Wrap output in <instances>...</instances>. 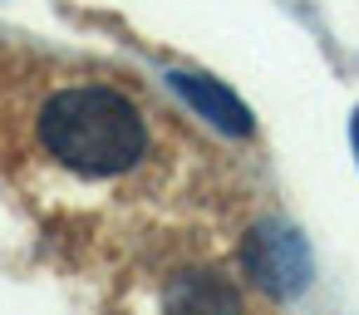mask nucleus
Segmentation results:
<instances>
[{
  "label": "nucleus",
  "instance_id": "7ed1b4c3",
  "mask_svg": "<svg viewBox=\"0 0 359 315\" xmlns=\"http://www.w3.org/2000/svg\"><path fill=\"white\" fill-rule=\"evenodd\" d=\"M163 305H168V315H241L236 286L217 271H182L168 286Z\"/></svg>",
  "mask_w": 359,
  "mask_h": 315
},
{
  "label": "nucleus",
  "instance_id": "20e7f679",
  "mask_svg": "<svg viewBox=\"0 0 359 315\" xmlns=\"http://www.w3.org/2000/svg\"><path fill=\"white\" fill-rule=\"evenodd\" d=\"M172 79V89L202 114V119H212L222 133H251V114H246V104L231 94V89H222L217 79H207V74H168Z\"/></svg>",
  "mask_w": 359,
  "mask_h": 315
},
{
  "label": "nucleus",
  "instance_id": "39448f33",
  "mask_svg": "<svg viewBox=\"0 0 359 315\" xmlns=\"http://www.w3.org/2000/svg\"><path fill=\"white\" fill-rule=\"evenodd\" d=\"M354 153H359V114H354Z\"/></svg>",
  "mask_w": 359,
  "mask_h": 315
},
{
  "label": "nucleus",
  "instance_id": "f257e3e1",
  "mask_svg": "<svg viewBox=\"0 0 359 315\" xmlns=\"http://www.w3.org/2000/svg\"><path fill=\"white\" fill-rule=\"evenodd\" d=\"M40 143L74 173L104 177L143 158L148 128L138 109L114 89H65L40 114Z\"/></svg>",
  "mask_w": 359,
  "mask_h": 315
},
{
  "label": "nucleus",
  "instance_id": "f03ea898",
  "mask_svg": "<svg viewBox=\"0 0 359 315\" xmlns=\"http://www.w3.org/2000/svg\"><path fill=\"white\" fill-rule=\"evenodd\" d=\"M246 271L276 290V295H290L310 281V251L295 232H280V227H256L246 236Z\"/></svg>",
  "mask_w": 359,
  "mask_h": 315
}]
</instances>
